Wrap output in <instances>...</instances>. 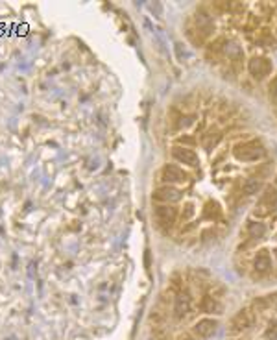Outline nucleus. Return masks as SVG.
Here are the masks:
<instances>
[{
    "instance_id": "4",
    "label": "nucleus",
    "mask_w": 277,
    "mask_h": 340,
    "mask_svg": "<svg viewBox=\"0 0 277 340\" xmlns=\"http://www.w3.org/2000/svg\"><path fill=\"white\" fill-rule=\"evenodd\" d=\"M271 69H273L271 61L268 59V57H262V56L251 57V59H249V63H248L249 74H251V78H255L257 82L268 78V76L271 74Z\"/></svg>"
},
{
    "instance_id": "10",
    "label": "nucleus",
    "mask_w": 277,
    "mask_h": 340,
    "mask_svg": "<svg viewBox=\"0 0 277 340\" xmlns=\"http://www.w3.org/2000/svg\"><path fill=\"white\" fill-rule=\"evenodd\" d=\"M172 157L176 159L177 163H183V165H187V167H198L199 165V157L198 154L187 146H176V148H172Z\"/></svg>"
},
{
    "instance_id": "20",
    "label": "nucleus",
    "mask_w": 277,
    "mask_h": 340,
    "mask_svg": "<svg viewBox=\"0 0 277 340\" xmlns=\"http://www.w3.org/2000/svg\"><path fill=\"white\" fill-rule=\"evenodd\" d=\"M264 336H266V338H268V340H277V322L270 323V325L266 327Z\"/></svg>"
},
{
    "instance_id": "23",
    "label": "nucleus",
    "mask_w": 277,
    "mask_h": 340,
    "mask_svg": "<svg viewBox=\"0 0 277 340\" xmlns=\"http://www.w3.org/2000/svg\"><path fill=\"white\" fill-rule=\"evenodd\" d=\"M270 89H271V95L277 96V78H273V82L270 84Z\"/></svg>"
},
{
    "instance_id": "19",
    "label": "nucleus",
    "mask_w": 277,
    "mask_h": 340,
    "mask_svg": "<svg viewBox=\"0 0 277 340\" xmlns=\"http://www.w3.org/2000/svg\"><path fill=\"white\" fill-rule=\"evenodd\" d=\"M194 213H196V206H194V203H185L179 217H181V220L185 222V220H190V218L194 217Z\"/></svg>"
},
{
    "instance_id": "8",
    "label": "nucleus",
    "mask_w": 277,
    "mask_h": 340,
    "mask_svg": "<svg viewBox=\"0 0 277 340\" xmlns=\"http://www.w3.org/2000/svg\"><path fill=\"white\" fill-rule=\"evenodd\" d=\"M183 198V192L172 185H163L154 192V200L161 201V203H166V206H172V203H177V201Z\"/></svg>"
},
{
    "instance_id": "7",
    "label": "nucleus",
    "mask_w": 277,
    "mask_h": 340,
    "mask_svg": "<svg viewBox=\"0 0 277 340\" xmlns=\"http://www.w3.org/2000/svg\"><path fill=\"white\" fill-rule=\"evenodd\" d=\"M251 325H253V312H251V309H240V311L233 316L229 331H231V333H242V331L249 329Z\"/></svg>"
},
{
    "instance_id": "17",
    "label": "nucleus",
    "mask_w": 277,
    "mask_h": 340,
    "mask_svg": "<svg viewBox=\"0 0 277 340\" xmlns=\"http://www.w3.org/2000/svg\"><path fill=\"white\" fill-rule=\"evenodd\" d=\"M203 217L205 218H213V220H218L222 217V209L216 201H207L203 207Z\"/></svg>"
},
{
    "instance_id": "9",
    "label": "nucleus",
    "mask_w": 277,
    "mask_h": 340,
    "mask_svg": "<svg viewBox=\"0 0 277 340\" xmlns=\"http://www.w3.org/2000/svg\"><path fill=\"white\" fill-rule=\"evenodd\" d=\"M216 329H218V322H216L215 318H201L198 322L192 325V334L196 338H209L213 334L216 333Z\"/></svg>"
},
{
    "instance_id": "16",
    "label": "nucleus",
    "mask_w": 277,
    "mask_h": 340,
    "mask_svg": "<svg viewBox=\"0 0 277 340\" xmlns=\"http://www.w3.org/2000/svg\"><path fill=\"white\" fill-rule=\"evenodd\" d=\"M242 190H244V194H248V196L257 194V192H260V190H262V181H260V179H257V178H248L246 181H244Z\"/></svg>"
},
{
    "instance_id": "14",
    "label": "nucleus",
    "mask_w": 277,
    "mask_h": 340,
    "mask_svg": "<svg viewBox=\"0 0 277 340\" xmlns=\"http://www.w3.org/2000/svg\"><path fill=\"white\" fill-rule=\"evenodd\" d=\"M222 54L229 59V61L233 63H237L240 61V59H244V50L240 48L238 45H235V43H227L226 41V45H224V48H222Z\"/></svg>"
},
{
    "instance_id": "1",
    "label": "nucleus",
    "mask_w": 277,
    "mask_h": 340,
    "mask_svg": "<svg viewBox=\"0 0 277 340\" xmlns=\"http://www.w3.org/2000/svg\"><path fill=\"white\" fill-rule=\"evenodd\" d=\"M233 156L237 161L242 163H255L266 156V148L260 141H244L238 143L233 148Z\"/></svg>"
},
{
    "instance_id": "6",
    "label": "nucleus",
    "mask_w": 277,
    "mask_h": 340,
    "mask_svg": "<svg viewBox=\"0 0 277 340\" xmlns=\"http://www.w3.org/2000/svg\"><path fill=\"white\" fill-rule=\"evenodd\" d=\"M154 217H155V220H157V224H159L161 228L170 229L172 226H174V222H176V218H177V209L176 207L163 203V206H157L154 209Z\"/></svg>"
},
{
    "instance_id": "18",
    "label": "nucleus",
    "mask_w": 277,
    "mask_h": 340,
    "mask_svg": "<svg viewBox=\"0 0 277 340\" xmlns=\"http://www.w3.org/2000/svg\"><path fill=\"white\" fill-rule=\"evenodd\" d=\"M251 309L257 312H264L270 309V303H268V300H266V296H260V298H255L253 301H251Z\"/></svg>"
},
{
    "instance_id": "15",
    "label": "nucleus",
    "mask_w": 277,
    "mask_h": 340,
    "mask_svg": "<svg viewBox=\"0 0 277 340\" xmlns=\"http://www.w3.org/2000/svg\"><path fill=\"white\" fill-rule=\"evenodd\" d=\"M246 233H248L251 239H260V237L266 235V226L262 222H259V220H251V222H248V226H246Z\"/></svg>"
},
{
    "instance_id": "12",
    "label": "nucleus",
    "mask_w": 277,
    "mask_h": 340,
    "mask_svg": "<svg viewBox=\"0 0 277 340\" xmlns=\"http://www.w3.org/2000/svg\"><path fill=\"white\" fill-rule=\"evenodd\" d=\"M199 311L201 312H207V314H218V312H222V305L220 301L216 300L215 294H203L201 296V300H199L198 303Z\"/></svg>"
},
{
    "instance_id": "5",
    "label": "nucleus",
    "mask_w": 277,
    "mask_h": 340,
    "mask_svg": "<svg viewBox=\"0 0 277 340\" xmlns=\"http://www.w3.org/2000/svg\"><path fill=\"white\" fill-rule=\"evenodd\" d=\"M161 179L166 185H176V183H187L188 181V172H185L181 167L177 165H165L161 168Z\"/></svg>"
},
{
    "instance_id": "25",
    "label": "nucleus",
    "mask_w": 277,
    "mask_h": 340,
    "mask_svg": "<svg viewBox=\"0 0 277 340\" xmlns=\"http://www.w3.org/2000/svg\"><path fill=\"white\" fill-rule=\"evenodd\" d=\"M273 257H275V259H277V250H273Z\"/></svg>"
},
{
    "instance_id": "3",
    "label": "nucleus",
    "mask_w": 277,
    "mask_h": 340,
    "mask_svg": "<svg viewBox=\"0 0 277 340\" xmlns=\"http://www.w3.org/2000/svg\"><path fill=\"white\" fill-rule=\"evenodd\" d=\"M194 30L201 41L215 34V21L211 17V13L205 12L203 8L194 13Z\"/></svg>"
},
{
    "instance_id": "24",
    "label": "nucleus",
    "mask_w": 277,
    "mask_h": 340,
    "mask_svg": "<svg viewBox=\"0 0 277 340\" xmlns=\"http://www.w3.org/2000/svg\"><path fill=\"white\" fill-rule=\"evenodd\" d=\"M176 340H196V336H190V334H179Z\"/></svg>"
},
{
    "instance_id": "22",
    "label": "nucleus",
    "mask_w": 277,
    "mask_h": 340,
    "mask_svg": "<svg viewBox=\"0 0 277 340\" xmlns=\"http://www.w3.org/2000/svg\"><path fill=\"white\" fill-rule=\"evenodd\" d=\"M177 143H179V145H194V139L192 137H179Z\"/></svg>"
},
{
    "instance_id": "21",
    "label": "nucleus",
    "mask_w": 277,
    "mask_h": 340,
    "mask_svg": "<svg viewBox=\"0 0 277 340\" xmlns=\"http://www.w3.org/2000/svg\"><path fill=\"white\" fill-rule=\"evenodd\" d=\"M220 139H222V135H220V133H216L215 139L205 141V148H207V150H213V148H215V146L218 145V143H220Z\"/></svg>"
},
{
    "instance_id": "13",
    "label": "nucleus",
    "mask_w": 277,
    "mask_h": 340,
    "mask_svg": "<svg viewBox=\"0 0 277 340\" xmlns=\"http://www.w3.org/2000/svg\"><path fill=\"white\" fill-rule=\"evenodd\" d=\"M188 311H190V300H188L187 294L179 292L174 298V316H176V320H183Z\"/></svg>"
},
{
    "instance_id": "11",
    "label": "nucleus",
    "mask_w": 277,
    "mask_h": 340,
    "mask_svg": "<svg viewBox=\"0 0 277 340\" xmlns=\"http://www.w3.org/2000/svg\"><path fill=\"white\" fill-rule=\"evenodd\" d=\"M253 270L257 276H266L271 270V257L268 250H259L253 257Z\"/></svg>"
},
{
    "instance_id": "2",
    "label": "nucleus",
    "mask_w": 277,
    "mask_h": 340,
    "mask_svg": "<svg viewBox=\"0 0 277 340\" xmlns=\"http://www.w3.org/2000/svg\"><path fill=\"white\" fill-rule=\"evenodd\" d=\"M277 211V189L275 187H266L264 192L260 194V200L253 209V217L264 218L270 217Z\"/></svg>"
}]
</instances>
